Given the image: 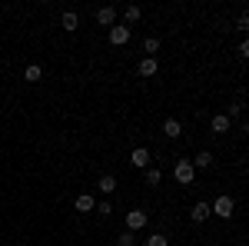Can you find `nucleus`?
I'll return each instance as SVG.
<instances>
[{
    "instance_id": "nucleus-11",
    "label": "nucleus",
    "mask_w": 249,
    "mask_h": 246,
    "mask_svg": "<svg viewBox=\"0 0 249 246\" xmlns=\"http://www.w3.org/2000/svg\"><path fill=\"white\" fill-rule=\"evenodd\" d=\"M213 133H219V136H223V133H230V116L226 114H219V116H213Z\"/></svg>"
},
{
    "instance_id": "nucleus-3",
    "label": "nucleus",
    "mask_w": 249,
    "mask_h": 246,
    "mask_svg": "<svg viewBox=\"0 0 249 246\" xmlns=\"http://www.w3.org/2000/svg\"><path fill=\"white\" fill-rule=\"evenodd\" d=\"M110 43L113 47H126L130 43V27H123V23L120 27H110Z\"/></svg>"
},
{
    "instance_id": "nucleus-18",
    "label": "nucleus",
    "mask_w": 249,
    "mask_h": 246,
    "mask_svg": "<svg viewBox=\"0 0 249 246\" xmlns=\"http://www.w3.org/2000/svg\"><path fill=\"white\" fill-rule=\"evenodd\" d=\"M143 50H146V54L153 57L156 50H160V37H146V40H143Z\"/></svg>"
},
{
    "instance_id": "nucleus-8",
    "label": "nucleus",
    "mask_w": 249,
    "mask_h": 246,
    "mask_svg": "<svg viewBox=\"0 0 249 246\" xmlns=\"http://www.w3.org/2000/svg\"><path fill=\"white\" fill-rule=\"evenodd\" d=\"M113 20H116L113 7H100V10H96V23H100V27H113Z\"/></svg>"
},
{
    "instance_id": "nucleus-13",
    "label": "nucleus",
    "mask_w": 249,
    "mask_h": 246,
    "mask_svg": "<svg viewBox=\"0 0 249 246\" xmlns=\"http://www.w3.org/2000/svg\"><path fill=\"white\" fill-rule=\"evenodd\" d=\"M60 23H63V30H70V34H73V30H77V27H80V17H77V14H73V10H67V14L60 17Z\"/></svg>"
},
{
    "instance_id": "nucleus-2",
    "label": "nucleus",
    "mask_w": 249,
    "mask_h": 246,
    "mask_svg": "<svg viewBox=\"0 0 249 246\" xmlns=\"http://www.w3.org/2000/svg\"><path fill=\"white\" fill-rule=\"evenodd\" d=\"M232 209H236V203H232V196H216V203L210 207V213H216V216H223V220H230L232 216Z\"/></svg>"
},
{
    "instance_id": "nucleus-15",
    "label": "nucleus",
    "mask_w": 249,
    "mask_h": 246,
    "mask_svg": "<svg viewBox=\"0 0 249 246\" xmlns=\"http://www.w3.org/2000/svg\"><path fill=\"white\" fill-rule=\"evenodd\" d=\"M193 167H199V170H206V167H210L213 163V153L210 150H203V153H196V160H190Z\"/></svg>"
},
{
    "instance_id": "nucleus-6",
    "label": "nucleus",
    "mask_w": 249,
    "mask_h": 246,
    "mask_svg": "<svg viewBox=\"0 0 249 246\" xmlns=\"http://www.w3.org/2000/svg\"><path fill=\"white\" fill-rule=\"evenodd\" d=\"M210 216H213V213H210V203H206V200H199V203L193 207V213H190L193 223H203V220H210Z\"/></svg>"
},
{
    "instance_id": "nucleus-20",
    "label": "nucleus",
    "mask_w": 249,
    "mask_h": 246,
    "mask_svg": "<svg viewBox=\"0 0 249 246\" xmlns=\"http://www.w3.org/2000/svg\"><path fill=\"white\" fill-rule=\"evenodd\" d=\"M146 246H170V240H166L163 233H153V236L146 240Z\"/></svg>"
},
{
    "instance_id": "nucleus-5",
    "label": "nucleus",
    "mask_w": 249,
    "mask_h": 246,
    "mask_svg": "<svg viewBox=\"0 0 249 246\" xmlns=\"http://www.w3.org/2000/svg\"><path fill=\"white\" fill-rule=\"evenodd\" d=\"M130 163H133L136 170H146V167H150V150H146V147H136V150L130 153Z\"/></svg>"
},
{
    "instance_id": "nucleus-19",
    "label": "nucleus",
    "mask_w": 249,
    "mask_h": 246,
    "mask_svg": "<svg viewBox=\"0 0 249 246\" xmlns=\"http://www.w3.org/2000/svg\"><path fill=\"white\" fill-rule=\"evenodd\" d=\"M116 246H136V236L126 229V233H120V240H116Z\"/></svg>"
},
{
    "instance_id": "nucleus-12",
    "label": "nucleus",
    "mask_w": 249,
    "mask_h": 246,
    "mask_svg": "<svg viewBox=\"0 0 249 246\" xmlns=\"http://www.w3.org/2000/svg\"><path fill=\"white\" fill-rule=\"evenodd\" d=\"M163 133H166V136H173V140H176V136H179V133H183V123H179V120H176V116H170V120H166V123H163Z\"/></svg>"
},
{
    "instance_id": "nucleus-16",
    "label": "nucleus",
    "mask_w": 249,
    "mask_h": 246,
    "mask_svg": "<svg viewBox=\"0 0 249 246\" xmlns=\"http://www.w3.org/2000/svg\"><path fill=\"white\" fill-rule=\"evenodd\" d=\"M123 17H126V23H136V20L143 17V10H140V7H133V3H130V7H126V10H123Z\"/></svg>"
},
{
    "instance_id": "nucleus-4",
    "label": "nucleus",
    "mask_w": 249,
    "mask_h": 246,
    "mask_svg": "<svg viewBox=\"0 0 249 246\" xmlns=\"http://www.w3.org/2000/svg\"><path fill=\"white\" fill-rule=\"evenodd\" d=\"M143 227H146V213H143V209H130V213H126V229L136 233V229H143Z\"/></svg>"
},
{
    "instance_id": "nucleus-21",
    "label": "nucleus",
    "mask_w": 249,
    "mask_h": 246,
    "mask_svg": "<svg viewBox=\"0 0 249 246\" xmlns=\"http://www.w3.org/2000/svg\"><path fill=\"white\" fill-rule=\"evenodd\" d=\"M96 213H100V216H110V213H113V207L103 200V203H96Z\"/></svg>"
},
{
    "instance_id": "nucleus-10",
    "label": "nucleus",
    "mask_w": 249,
    "mask_h": 246,
    "mask_svg": "<svg viewBox=\"0 0 249 246\" xmlns=\"http://www.w3.org/2000/svg\"><path fill=\"white\" fill-rule=\"evenodd\" d=\"M96 189H100V193H113L116 189V176L113 173H103V176L96 180Z\"/></svg>"
},
{
    "instance_id": "nucleus-1",
    "label": "nucleus",
    "mask_w": 249,
    "mask_h": 246,
    "mask_svg": "<svg viewBox=\"0 0 249 246\" xmlns=\"http://www.w3.org/2000/svg\"><path fill=\"white\" fill-rule=\"evenodd\" d=\"M173 176H176V183H183V187H193V180H196V167H193L190 160H176V167H173Z\"/></svg>"
},
{
    "instance_id": "nucleus-17",
    "label": "nucleus",
    "mask_w": 249,
    "mask_h": 246,
    "mask_svg": "<svg viewBox=\"0 0 249 246\" xmlns=\"http://www.w3.org/2000/svg\"><path fill=\"white\" fill-rule=\"evenodd\" d=\"M160 180H163V173L156 170V167H146V187H156Z\"/></svg>"
},
{
    "instance_id": "nucleus-14",
    "label": "nucleus",
    "mask_w": 249,
    "mask_h": 246,
    "mask_svg": "<svg viewBox=\"0 0 249 246\" xmlns=\"http://www.w3.org/2000/svg\"><path fill=\"white\" fill-rule=\"evenodd\" d=\"M40 76H43V67H37V63H30V67L23 70V80H27V83H37Z\"/></svg>"
},
{
    "instance_id": "nucleus-7",
    "label": "nucleus",
    "mask_w": 249,
    "mask_h": 246,
    "mask_svg": "<svg viewBox=\"0 0 249 246\" xmlns=\"http://www.w3.org/2000/svg\"><path fill=\"white\" fill-rule=\"evenodd\" d=\"M73 207H77V213H93L96 200H93V196H90V193H80L77 200H73Z\"/></svg>"
},
{
    "instance_id": "nucleus-9",
    "label": "nucleus",
    "mask_w": 249,
    "mask_h": 246,
    "mask_svg": "<svg viewBox=\"0 0 249 246\" xmlns=\"http://www.w3.org/2000/svg\"><path fill=\"white\" fill-rule=\"evenodd\" d=\"M156 70H160L156 57H143L140 60V76H156Z\"/></svg>"
}]
</instances>
